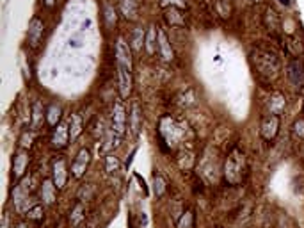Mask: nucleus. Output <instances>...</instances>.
Segmentation results:
<instances>
[{"label": "nucleus", "instance_id": "obj_1", "mask_svg": "<svg viewBox=\"0 0 304 228\" xmlns=\"http://www.w3.org/2000/svg\"><path fill=\"white\" fill-rule=\"evenodd\" d=\"M251 65L260 80H272L280 73V59L272 50L255 48L251 52Z\"/></svg>", "mask_w": 304, "mask_h": 228}, {"label": "nucleus", "instance_id": "obj_2", "mask_svg": "<svg viewBox=\"0 0 304 228\" xmlns=\"http://www.w3.org/2000/svg\"><path fill=\"white\" fill-rule=\"evenodd\" d=\"M116 63H118V73H119V94L121 98H128L132 93V57H130V46L123 40H118L116 43Z\"/></svg>", "mask_w": 304, "mask_h": 228}, {"label": "nucleus", "instance_id": "obj_3", "mask_svg": "<svg viewBox=\"0 0 304 228\" xmlns=\"http://www.w3.org/2000/svg\"><path fill=\"white\" fill-rule=\"evenodd\" d=\"M247 164H245V155L239 148H233L231 154L224 162V179L230 185H239L244 182Z\"/></svg>", "mask_w": 304, "mask_h": 228}, {"label": "nucleus", "instance_id": "obj_4", "mask_svg": "<svg viewBox=\"0 0 304 228\" xmlns=\"http://www.w3.org/2000/svg\"><path fill=\"white\" fill-rule=\"evenodd\" d=\"M127 121L128 118L127 114H125V105L121 102H118V104L114 105V116H112V134L116 144L121 141L125 132H127Z\"/></svg>", "mask_w": 304, "mask_h": 228}, {"label": "nucleus", "instance_id": "obj_5", "mask_svg": "<svg viewBox=\"0 0 304 228\" xmlns=\"http://www.w3.org/2000/svg\"><path fill=\"white\" fill-rule=\"evenodd\" d=\"M278 130H280V116L278 114H269L267 118H263L260 134L265 141H272L278 136Z\"/></svg>", "mask_w": 304, "mask_h": 228}, {"label": "nucleus", "instance_id": "obj_6", "mask_svg": "<svg viewBox=\"0 0 304 228\" xmlns=\"http://www.w3.org/2000/svg\"><path fill=\"white\" fill-rule=\"evenodd\" d=\"M52 171H54V183L57 189H63L66 185V180H68V173H66V160L63 157H57L52 162Z\"/></svg>", "mask_w": 304, "mask_h": 228}, {"label": "nucleus", "instance_id": "obj_7", "mask_svg": "<svg viewBox=\"0 0 304 228\" xmlns=\"http://www.w3.org/2000/svg\"><path fill=\"white\" fill-rule=\"evenodd\" d=\"M89 162H91V154H89V150L82 148L79 152V155L75 157V162H73V166H71V175H73L75 179H80V177L86 173Z\"/></svg>", "mask_w": 304, "mask_h": 228}, {"label": "nucleus", "instance_id": "obj_8", "mask_svg": "<svg viewBox=\"0 0 304 228\" xmlns=\"http://www.w3.org/2000/svg\"><path fill=\"white\" fill-rule=\"evenodd\" d=\"M288 79L295 88L304 86V65L301 61H292L288 65Z\"/></svg>", "mask_w": 304, "mask_h": 228}, {"label": "nucleus", "instance_id": "obj_9", "mask_svg": "<svg viewBox=\"0 0 304 228\" xmlns=\"http://www.w3.org/2000/svg\"><path fill=\"white\" fill-rule=\"evenodd\" d=\"M69 139V130L66 125H57V129L54 132V137H52V144L57 146V148H64L68 144Z\"/></svg>", "mask_w": 304, "mask_h": 228}, {"label": "nucleus", "instance_id": "obj_10", "mask_svg": "<svg viewBox=\"0 0 304 228\" xmlns=\"http://www.w3.org/2000/svg\"><path fill=\"white\" fill-rule=\"evenodd\" d=\"M86 210H84L82 204H77L73 208H71V212H69V225L73 228H82L84 221H86Z\"/></svg>", "mask_w": 304, "mask_h": 228}, {"label": "nucleus", "instance_id": "obj_11", "mask_svg": "<svg viewBox=\"0 0 304 228\" xmlns=\"http://www.w3.org/2000/svg\"><path fill=\"white\" fill-rule=\"evenodd\" d=\"M141 125H142V114H141V111H139V104H133L132 114H130V129H132L133 136H139Z\"/></svg>", "mask_w": 304, "mask_h": 228}, {"label": "nucleus", "instance_id": "obj_12", "mask_svg": "<svg viewBox=\"0 0 304 228\" xmlns=\"http://www.w3.org/2000/svg\"><path fill=\"white\" fill-rule=\"evenodd\" d=\"M43 36V23H41L38 18H34L32 20V23H30V29H29V41L30 45H38L40 43V38Z\"/></svg>", "mask_w": 304, "mask_h": 228}, {"label": "nucleus", "instance_id": "obj_13", "mask_svg": "<svg viewBox=\"0 0 304 228\" xmlns=\"http://www.w3.org/2000/svg\"><path fill=\"white\" fill-rule=\"evenodd\" d=\"M59 189L55 187L54 182H50V180H44L43 182V187H41V196L46 204H54L55 202V193H57Z\"/></svg>", "mask_w": 304, "mask_h": 228}, {"label": "nucleus", "instance_id": "obj_14", "mask_svg": "<svg viewBox=\"0 0 304 228\" xmlns=\"http://www.w3.org/2000/svg\"><path fill=\"white\" fill-rule=\"evenodd\" d=\"M158 36H160V40H158V52H160V57H162L164 61H171L173 50H171V45L167 43L166 34H164L162 30H158Z\"/></svg>", "mask_w": 304, "mask_h": 228}, {"label": "nucleus", "instance_id": "obj_15", "mask_svg": "<svg viewBox=\"0 0 304 228\" xmlns=\"http://www.w3.org/2000/svg\"><path fill=\"white\" fill-rule=\"evenodd\" d=\"M176 228H196V214L194 210H185L183 216L178 219V227Z\"/></svg>", "mask_w": 304, "mask_h": 228}, {"label": "nucleus", "instance_id": "obj_16", "mask_svg": "<svg viewBox=\"0 0 304 228\" xmlns=\"http://www.w3.org/2000/svg\"><path fill=\"white\" fill-rule=\"evenodd\" d=\"M280 16L274 9H267L265 11V25L269 27V30H278L280 29Z\"/></svg>", "mask_w": 304, "mask_h": 228}, {"label": "nucleus", "instance_id": "obj_17", "mask_svg": "<svg viewBox=\"0 0 304 228\" xmlns=\"http://www.w3.org/2000/svg\"><path fill=\"white\" fill-rule=\"evenodd\" d=\"M155 36H157L155 27H150V32L146 34V50H148V54H152V55L158 50V43H155Z\"/></svg>", "mask_w": 304, "mask_h": 228}, {"label": "nucleus", "instance_id": "obj_18", "mask_svg": "<svg viewBox=\"0 0 304 228\" xmlns=\"http://www.w3.org/2000/svg\"><path fill=\"white\" fill-rule=\"evenodd\" d=\"M59 118H61V107H59V105H50L48 116H46V121H48V125L55 127V125H57V121H59Z\"/></svg>", "mask_w": 304, "mask_h": 228}, {"label": "nucleus", "instance_id": "obj_19", "mask_svg": "<svg viewBox=\"0 0 304 228\" xmlns=\"http://www.w3.org/2000/svg\"><path fill=\"white\" fill-rule=\"evenodd\" d=\"M25 164H27V157H25L23 152L15 157V171H16V177H22L23 175V169H25Z\"/></svg>", "mask_w": 304, "mask_h": 228}, {"label": "nucleus", "instance_id": "obj_20", "mask_svg": "<svg viewBox=\"0 0 304 228\" xmlns=\"http://www.w3.org/2000/svg\"><path fill=\"white\" fill-rule=\"evenodd\" d=\"M132 46L133 50H141L144 46V32L141 29L133 30V38H132Z\"/></svg>", "mask_w": 304, "mask_h": 228}, {"label": "nucleus", "instance_id": "obj_21", "mask_svg": "<svg viewBox=\"0 0 304 228\" xmlns=\"http://www.w3.org/2000/svg\"><path fill=\"white\" fill-rule=\"evenodd\" d=\"M27 216H29V219H32L36 223H40L41 219H43V205H34V207L27 212Z\"/></svg>", "mask_w": 304, "mask_h": 228}, {"label": "nucleus", "instance_id": "obj_22", "mask_svg": "<svg viewBox=\"0 0 304 228\" xmlns=\"http://www.w3.org/2000/svg\"><path fill=\"white\" fill-rule=\"evenodd\" d=\"M71 121H73V127L69 129V137L71 139H75L77 136L80 134V127H82V121H80V116L79 114H75V116H71Z\"/></svg>", "mask_w": 304, "mask_h": 228}, {"label": "nucleus", "instance_id": "obj_23", "mask_svg": "<svg viewBox=\"0 0 304 228\" xmlns=\"http://www.w3.org/2000/svg\"><path fill=\"white\" fill-rule=\"evenodd\" d=\"M281 4H284V5H288L290 4V0H280Z\"/></svg>", "mask_w": 304, "mask_h": 228}, {"label": "nucleus", "instance_id": "obj_24", "mask_svg": "<svg viewBox=\"0 0 304 228\" xmlns=\"http://www.w3.org/2000/svg\"><path fill=\"white\" fill-rule=\"evenodd\" d=\"M16 228H27V227H25V225H18Z\"/></svg>", "mask_w": 304, "mask_h": 228}, {"label": "nucleus", "instance_id": "obj_25", "mask_svg": "<svg viewBox=\"0 0 304 228\" xmlns=\"http://www.w3.org/2000/svg\"><path fill=\"white\" fill-rule=\"evenodd\" d=\"M253 2H258V0H253Z\"/></svg>", "mask_w": 304, "mask_h": 228}]
</instances>
